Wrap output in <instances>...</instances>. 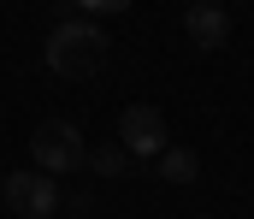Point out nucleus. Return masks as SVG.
<instances>
[{
	"label": "nucleus",
	"mask_w": 254,
	"mask_h": 219,
	"mask_svg": "<svg viewBox=\"0 0 254 219\" xmlns=\"http://www.w3.org/2000/svg\"><path fill=\"white\" fill-rule=\"evenodd\" d=\"M107 54H113V42H107L101 18H65L48 36V72L65 77V83H83V77L107 72Z\"/></svg>",
	"instance_id": "f257e3e1"
},
{
	"label": "nucleus",
	"mask_w": 254,
	"mask_h": 219,
	"mask_svg": "<svg viewBox=\"0 0 254 219\" xmlns=\"http://www.w3.org/2000/svg\"><path fill=\"white\" fill-rule=\"evenodd\" d=\"M30 154H36V166H42V172H54V178L77 172V166L89 160V148H83V131H77V125H65V119H48V125H36V131H30Z\"/></svg>",
	"instance_id": "f03ea898"
},
{
	"label": "nucleus",
	"mask_w": 254,
	"mask_h": 219,
	"mask_svg": "<svg viewBox=\"0 0 254 219\" xmlns=\"http://www.w3.org/2000/svg\"><path fill=\"white\" fill-rule=\"evenodd\" d=\"M0 196H6V208H12V219H54L60 214V178L54 172H12L6 184H0Z\"/></svg>",
	"instance_id": "7ed1b4c3"
},
{
	"label": "nucleus",
	"mask_w": 254,
	"mask_h": 219,
	"mask_svg": "<svg viewBox=\"0 0 254 219\" xmlns=\"http://www.w3.org/2000/svg\"><path fill=\"white\" fill-rule=\"evenodd\" d=\"M119 143H125L136 160H154V154L166 148V119H160V107L130 101L125 113H119Z\"/></svg>",
	"instance_id": "20e7f679"
},
{
	"label": "nucleus",
	"mask_w": 254,
	"mask_h": 219,
	"mask_svg": "<svg viewBox=\"0 0 254 219\" xmlns=\"http://www.w3.org/2000/svg\"><path fill=\"white\" fill-rule=\"evenodd\" d=\"M184 30H190V42L201 54H219L225 42H231V18H225V6H207V0H195L190 12H184Z\"/></svg>",
	"instance_id": "39448f33"
},
{
	"label": "nucleus",
	"mask_w": 254,
	"mask_h": 219,
	"mask_svg": "<svg viewBox=\"0 0 254 219\" xmlns=\"http://www.w3.org/2000/svg\"><path fill=\"white\" fill-rule=\"evenodd\" d=\"M154 160H160V178H166V184H178V190L201 178V160H195L190 148H172V143H166L160 154H154Z\"/></svg>",
	"instance_id": "423d86ee"
},
{
	"label": "nucleus",
	"mask_w": 254,
	"mask_h": 219,
	"mask_svg": "<svg viewBox=\"0 0 254 219\" xmlns=\"http://www.w3.org/2000/svg\"><path fill=\"white\" fill-rule=\"evenodd\" d=\"M83 166H95L101 178H125L130 166H136V154H130L125 143H107V148H89V160H83Z\"/></svg>",
	"instance_id": "0eeeda50"
},
{
	"label": "nucleus",
	"mask_w": 254,
	"mask_h": 219,
	"mask_svg": "<svg viewBox=\"0 0 254 219\" xmlns=\"http://www.w3.org/2000/svg\"><path fill=\"white\" fill-rule=\"evenodd\" d=\"M83 18H119V12H130V0H71Z\"/></svg>",
	"instance_id": "6e6552de"
}]
</instances>
